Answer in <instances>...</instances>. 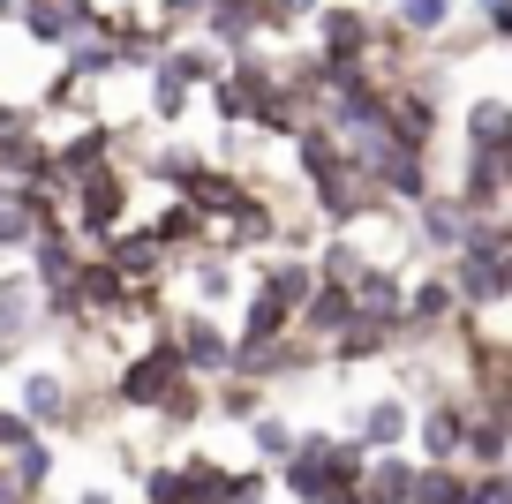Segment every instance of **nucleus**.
Listing matches in <instances>:
<instances>
[{
    "instance_id": "1",
    "label": "nucleus",
    "mask_w": 512,
    "mask_h": 504,
    "mask_svg": "<svg viewBox=\"0 0 512 504\" xmlns=\"http://www.w3.org/2000/svg\"><path fill=\"white\" fill-rule=\"evenodd\" d=\"M181 392H189V362H181L174 339H159L151 354H136V362L121 369V384H113L121 407H174Z\"/></svg>"
},
{
    "instance_id": "2",
    "label": "nucleus",
    "mask_w": 512,
    "mask_h": 504,
    "mask_svg": "<svg viewBox=\"0 0 512 504\" xmlns=\"http://www.w3.org/2000/svg\"><path fill=\"white\" fill-rule=\"evenodd\" d=\"M121 211H128V189H121V174H113V166H98V174L76 181V226L113 234V226H121Z\"/></svg>"
},
{
    "instance_id": "3",
    "label": "nucleus",
    "mask_w": 512,
    "mask_h": 504,
    "mask_svg": "<svg viewBox=\"0 0 512 504\" xmlns=\"http://www.w3.org/2000/svg\"><path fill=\"white\" fill-rule=\"evenodd\" d=\"M354 286H332V279H317V294L302 301V331H317V339H347L354 331Z\"/></svg>"
},
{
    "instance_id": "4",
    "label": "nucleus",
    "mask_w": 512,
    "mask_h": 504,
    "mask_svg": "<svg viewBox=\"0 0 512 504\" xmlns=\"http://www.w3.org/2000/svg\"><path fill=\"white\" fill-rule=\"evenodd\" d=\"M467 151L475 158H505L512 151V106L505 98H475V106H467Z\"/></svg>"
},
{
    "instance_id": "5",
    "label": "nucleus",
    "mask_w": 512,
    "mask_h": 504,
    "mask_svg": "<svg viewBox=\"0 0 512 504\" xmlns=\"http://www.w3.org/2000/svg\"><path fill=\"white\" fill-rule=\"evenodd\" d=\"M452 309H460V286L452 279H422L415 294H407V331H445Z\"/></svg>"
},
{
    "instance_id": "6",
    "label": "nucleus",
    "mask_w": 512,
    "mask_h": 504,
    "mask_svg": "<svg viewBox=\"0 0 512 504\" xmlns=\"http://www.w3.org/2000/svg\"><path fill=\"white\" fill-rule=\"evenodd\" d=\"M415 444L430 452V467H445V459L467 444V407H452V399H445V407H430V414H422V437H415Z\"/></svg>"
},
{
    "instance_id": "7",
    "label": "nucleus",
    "mask_w": 512,
    "mask_h": 504,
    "mask_svg": "<svg viewBox=\"0 0 512 504\" xmlns=\"http://www.w3.org/2000/svg\"><path fill=\"white\" fill-rule=\"evenodd\" d=\"M23 414H31V422H76V399H68V384H61V369H31V377H23Z\"/></svg>"
},
{
    "instance_id": "8",
    "label": "nucleus",
    "mask_w": 512,
    "mask_h": 504,
    "mask_svg": "<svg viewBox=\"0 0 512 504\" xmlns=\"http://www.w3.org/2000/svg\"><path fill=\"white\" fill-rule=\"evenodd\" d=\"M159 76H166V83H181V91H196V83L211 91L226 68H219V53H211V46H174V53L159 61Z\"/></svg>"
},
{
    "instance_id": "9",
    "label": "nucleus",
    "mask_w": 512,
    "mask_h": 504,
    "mask_svg": "<svg viewBox=\"0 0 512 504\" xmlns=\"http://www.w3.org/2000/svg\"><path fill=\"white\" fill-rule=\"evenodd\" d=\"M159 241H151V226H136V234H121V241H113V256H106V264L113 271H121V279L128 286H136V279H159Z\"/></svg>"
},
{
    "instance_id": "10",
    "label": "nucleus",
    "mask_w": 512,
    "mask_h": 504,
    "mask_svg": "<svg viewBox=\"0 0 512 504\" xmlns=\"http://www.w3.org/2000/svg\"><path fill=\"white\" fill-rule=\"evenodd\" d=\"M400 437H407V407L400 399H377V407L362 414V452H392Z\"/></svg>"
},
{
    "instance_id": "11",
    "label": "nucleus",
    "mask_w": 512,
    "mask_h": 504,
    "mask_svg": "<svg viewBox=\"0 0 512 504\" xmlns=\"http://www.w3.org/2000/svg\"><path fill=\"white\" fill-rule=\"evenodd\" d=\"M31 316H38V294L23 279H0V347H8V339H23V331H31Z\"/></svg>"
},
{
    "instance_id": "12",
    "label": "nucleus",
    "mask_w": 512,
    "mask_h": 504,
    "mask_svg": "<svg viewBox=\"0 0 512 504\" xmlns=\"http://www.w3.org/2000/svg\"><path fill=\"white\" fill-rule=\"evenodd\" d=\"M8 459H16V467H8V482H16L23 497H31V489H46V474H53V452H46V437H31L23 452H8Z\"/></svg>"
},
{
    "instance_id": "13",
    "label": "nucleus",
    "mask_w": 512,
    "mask_h": 504,
    "mask_svg": "<svg viewBox=\"0 0 512 504\" xmlns=\"http://www.w3.org/2000/svg\"><path fill=\"white\" fill-rule=\"evenodd\" d=\"M407 504H467V482H460L452 467H422V474H415V497H407Z\"/></svg>"
},
{
    "instance_id": "14",
    "label": "nucleus",
    "mask_w": 512,
    "mask_h": 504,
    "mask_svg": "<svg viewBox=\"0 0 512 504\" xmlns=\"http://www.w3.org/2000/svg\"><path fill=\"white\" fill-rule=\"evenodd\" d=\"M38 241V211L31 204H0V249H31Z\"/></svg>"
},
{
    "instance_id": "15",
    "label": "nucleus",
    "mask_w": 512,
    "mask_h": 504,
    "mask_svg": "<svg viewBox=\"0 0 512 504\" xmlns=\"http://www.w3.org/2000/svg\"><path fill=\"white\" fill-rule=\"evenodd\" d=\"M249 444H256L264 459H294V429L272 422V414H256V422H249Z\"/></svg>"
},
{
    "instance_id": "16",
    "label": "nucleus",
    "mask_w": 512,
    "mask_h": 504,
    "mask_svg": "<svg viewBox=\"0 0 512 504\" xmlns=\"http://www.w3.org/2000/svg\"><path fill=\"white\" fill-rule=\"evenodd\" d=\"M181 106H189V91H181V83H166L159 68H151V113H159V121H181Z\"/></svg>"
},
{
    "instance_id": "17",
    "label": "nucleus",
    "mask_w": 512,
    "mask_h": 504,
    "mask_svg": "<svg viewBox=\"0 0 512 504\" xmlns=\"http://www.w3.org/2000/svg\"><path fill=\"white\" fill-rule=\"evenodd\" d=\"M445 23H452V0H415V8H407V31H422V38L445 31Z\"/></svg>"
},
{
    "instance_id": "18",
    "label": "nucleus",
    "mask_w": 512,
    "mask_h": 504,
    "mask_svg": "<svg viewBox=\"0 0 512 504\" xmlns=\"http://www.w3.org/2000/svg\"><path fill=\"white\" fill-rule=\"evenodd\" d=\"M226 286H234V279H226V264H189V294L196 301H219Z\"/></svg>"
},
{
    "instance_id": "19",
    "label": "nucleus",
    "mask_w": 512,
    "mask_h": 504,
    "mask_svg": "<svg viewBox=\"0 0 512 504\" xmlns=\"http://www.w3.org/2000/svg\"><path fill=\"white\" fill-rule=\"evenodd\" d=\"M38 429H31V414H16V407H0V452H23Z\"/></svg>"
},
{
    "instance_id": "20",
    "label": "nucleus",
    "mask_w": 512,
    "mask_h": 504,
    "mask_svg": "<svg viewBox=\"0 0 512 504\" xmlns=\"http://www.w3.org/2000/svg\"><path fill=\"white\" fill-rule=\"evenodd\" d=\"M166 8H174V16H189V8H196V16H204V8H211V0H166Z\"/></svg>"
},
{
    "instance_id": "21",
    "label": "nucleus",
    "mask_w": 512,
    "mask_h": 504,
    "mask_svg": "<svg viewBox=\"0 0 512 504\" xmlns=\"http://www.w3.org/2000/svg\"><path fill=\"white\" fill-rule=\"evenodd\" d=\"M76 504H113V489H83V497Z\"/></svg>"
},
{
    "instance_id": "22",
    "label": "nucleus",
    "mask_w": 512,
    "mask_h": 504,
    "mask_svg": "<svg viewBox=\"0 0 512 504\" xmlns=\"http://www.w3.org/2000/svg\"><path fill=\"white\" fill-rule=\"evenodd\" d=\"M475 8H482V16H505V8H512V0H475Z\"/></svg>"
},
{
    "instance_id": "23",
    "label": "nucleus",
    "mask_w": 512,
    "mask_h": 504,
    "mask_svg": "<svg viewBox=\"0 0 512 504\" xmlns=\"http://www.w3.org/2000/svg\"><path fill=\"white\" fill-rule=\"evenodd\" d=\"M497 181H505V189H512V151H505V158H497Z\"/></svg>"
},
{
    "instance_id": "24",
    "label": "nucleus",
    "mask_w": 512,
    "mask_h": 504,
    "mask_svg": "<svg viewBox=\"0 0 512 504\" xmlns=\"http://www.w3.org/2000/svg\"><path fill=\"white\" fill-rule=\"evenodd\" d=\"M16 8H31V0H0V23H8V16H16Z\"/></svg>"
},
{
    "instance_id": "25",
    "label": "nucleus",
    "mask_w": 512,
    "mask_h": 504,
    "mask_svg": "<svg viewBox=\"0 0 512 504\" xmlns=\"http://www.w3.org/2000/svg\"><path fill=\"white\" fill-rule=\"evenodd\" d=\"M234 504H264V489H249V497H234Z\"/></svg>"
},
{
    "instance_id": "26",
    "label": "nucleus",
    "mask_w": 512,
    "mask_h": 504,
    "mask_svg": "<svg viewBox=\"0 0 512 504\" xmlns=\"http://www.w3.org/2000/svg\"><path fill=\"white\" fill-rule=\"evenodd\" d=\"M0 369H8V347H0Z\"/></svg>"
},
{
    "instance_id": "27",
    "label": "nucleus",
    "mask_w": 512,
    "mask_h": 504,
    "mask_svg": "<svg viewBox=\"0 0 512 504\" xmlns=\"http://www.w3.org/2000/svg\"><path fill=\"white\" fill-rule=\"evenodd\" d=\"M369 504H377V497H369Z\"/></svg>"
}]
</instances>
